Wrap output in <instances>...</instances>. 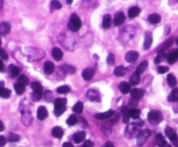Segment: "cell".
Returning <instances> with one entry per match:
<instances>
[{"label":"cell","instance_id":"cell-26","mask_svg":"<svg viewBox=\"0 0 178 147\" xmlns=\"http://www.w3.org/2000/svg\"><path fill=\"white\" fill-rule=\"evenodd\" d=\"M119 89L123 93V94H128L130 92V85L129 83H127L125 81H123L121 82L120 85H119Z\"/></svg>","mask_w":178,"mask_h":147},{"label":"cell","instance_id":"cell-59","mask_svg":"<svg viewBox=\"0 0 178 147\" xmlns=\"http://www.w3.org/2000/svg\"><path fill=\"white\" fill-rule=\"evenodd\" d=\"M66 3H67L68 5H71L72 4V0H67Z\"/></svg>","mask_w":178,"mask_h":147},{"label":"cell","instance_id":"cell-11","mask_svg":"<svg viewBox=\"0 0 178 147\" xmlns=\"http://www.w3.org/2000/svg\"><path fill=\"white\" fill-rule=\"evenodd\" d=\"M87 97H88L89 100H91V101H97V102L100 101L99 94L96 90H94V89H91V90H89L87 92Z\"/></svg>","mask_w":178,"mask_h":147},{"label":"cell","instance_id":"cell-36","mask_svg":"<svg viewBox=\"0 0 178 147\" xmlns=\"http://www.w3.org/2000/svg\"><path fill=\"white\" fill-rule=\"evenodd\" d=\"M67 103V100L65 98H58L54 100V104H55V107L58 106H65V105Z\"/></svg>","mask_w":178,"mask_h":147},{"label":"cell","instance_id":"cell-16","mask_svg":"<svg viewBox=\"0 0 178 147\" xmlns=\"http://www.w3.org/2000/svg\"><path fill=\"white\" fill-rule=\"evenodd\" d=\"M51 134L53 137L57 138H62L63 136V129L59 126H55L51 131Z\"/></svg>","mask_w":178,"mask_h":147},{"label":"cell","instance_id":"cell-63","mask_svg":"<svg viewBox=\"0 0 178 147\" xmlns=\"http://www.w3.org/2000/svg\"><path fill=\"white\" fill-rule=\"evenodd\" d=\"M177 147H178V146H177Z\"/></svg>","mask_w":178,"mask_h":147},{"label":"cell","instance_id":"cell-19","mask_svg":"<svg viewBox=\"0 0 178 147\" xmlns=\"http://www.w3.org/2000/svg\"><path fill=\"white\" fill-rule=\"evenodd\" d=\"M152 42H153V37L151 36L150 33H147L146 36H145V39H144V49H149L151 44H152Z\"/></svg>","mask_w":178,"mask_h":147},{"label":"cell","instance_id":"cell-32","mask_svg":"<svg viewBox=\"0 0 178 147\" xmlns=\"http://www.w3.org/2000/svg\"><path fill=\"white\" fill-rule=\"evenodd\" d=\"M140 114H141V113H140V110L136 109V108H131V109L129 110V114H130V117L131 119H139Z\"/></svg>","mask_w":178,"mask_h":147},{"label":"cell","instance_id":"cell-20","mask_svg":"<svg viewBox=\"0 0 178 147\" xmlns=\"http://www.w3.org/2000/svg\"><path fill=\"white\" fill-rule=\"evenodd\" d=\"M112 20H111V16L110 14H105L103 18V27L104 29H109L111 27Z\"/></svg>","mask_w":178,"mask_h":147},{"label":"cell","instance_id":"cell-23","mask_svg":"<svg viewBox=\"0 0 178 147\" xmlns=\"http://www.w3.org/2000/svg\"><path fill=\"white\" fill-rule=\"evenodd\" d=\"M114 75L115 76H117V77H123V76H124L126 75V70L125 68H124V67L122 66H117L115 68V70H114Z\"/></svg>","mask_w":178,"mask_h":147},{"label":"cell","instance_id":"cell-51","mask_svg":"<svg viewBox=\"0 0 178 147\" xmlns=\"http://www.w3.org/2000/svg\"><path fill=\"white\" fill-rule=\"evenodd\" d=\"M32 97H33L34 100L38 101V100H39L42 98V93H33L32 94Z\"/></svg>","mask_w":178,"mask_h":147},{"label":"cell","instance_id":"cell-6","mask_svg":"<svg viewBox=\"0 0 178 147\" xmlns=\"http://www.w3.org/2000/svg\"><path fill=\"white\" fill-rule=\"evenodd\" d=\"M125 21V15L123 12L119 11L117 13H115L114 19H113V24L115 26H120L124 23Z\"/></svg>","mask_w":178,"mask_h":147},{"label":"cell","instance_id":"cell-33","mask_svg":"<svg viewBox=\"0 0 178 147\" xmlns=\"http://www.w3.org/2000/svg\"><path fill=\"white\" fill-rule=\"evenodd\" d=\"M167 81H168V84L171 87H176V84H177V81H176V78L175 77L174 75L172 74H169L167 77Z\"/></svg>","mask_w":178,"mask_h":147},{"label":"cell","instance_id":"cell-54","mask_svg":"<svg viewBox=\"0 0 178 147\" xmlns=\"http://www.w3.org/2000/svg\"><path fill=\"white\" fill-rule=\"evenodd\" d=\"M173 111L175 112V113H178V101H176V102H174Z\"/></svg>","mask_w":178,"mask_h":147},{"label":"cell","instance_id":"cell-58","mask_svg":"<svg viewBox=\"0 0 178 147\" xmlns=\"http://www.w3.org/2000/svg\"><path fill=\"white\" fill-rule=\"evenodd\" d=\"M104 147H115V146H114V145H113L111 142H107L105 144Z\"/></svg>","mask_w":178,"mask_h":147},{"label":"cell","instance_id":"cell-10","mask_svg":"<svg viewBox=\"0 0 178 147\" xmlns=\"http://www.w3.org/2000/svg\"><path fill=\"white\" fill-rule=\"evenodd\" d=\"M114 111L113 110H110V111H107L105 113H102V114H98L95 115V118L96 119H100V120H103V119H110V118H112L114 116Z\"/></svg>","mask_w":178,"mask_h":147},{"label":"cell","instance_id":"cell-5","mask_svg":"<svg viewBox=\"0 0 178 147\" xmlns=\"http://www.w3.org/2000/svg\"><path fill=\"white\" fill-rule=\"evenodd\" d=\"M165 133H166V136L169 138V140L173 143L176 146H178V137L176 135V132L174 131L173 129L170 128V127H167L165 129Z\"/></svg>","mask_w":178,"mask_h":147},{"label":"cell","instance_id":"cell-52","mask_svg":"<svg viewBox=\"0 0 178 147\" xmlns=\"http://www.w3.org/2000/svg\"><path fill=\"white\" fill-rule=\"evenodd\" d=\"M7 143V139L4 136H0V147H4Z\"/></svg>","mask_w":178,"mask_h":147},{"label":"cell","instance_id":"cell-4","mask_svg":"<svg viewBox=\"0 0 178 147\" xmlns=\"http://www.w3.org/2000/svg\"><path fill=\"white\" fill-rule=\"evenodd\" d=\"M151 135V132L149 131V129H145L144 131H141L140 133L138 134L137 138H136V143L138 145H143L146 140L149 138V137Z\"/></svg>","mask_w":178,"mask_h":147},{"label":"cell","instance_id":"cell-17","mask_svg":"<svg viewBox=\"0 0 178 147\" xmlns=\"http://www.w3.org/2000/svg\"><path fill=\"white\" fill-rule=\"evenodd\" d=\"M122 114H123V122L124 124H129L130 117L129 114V108L127 106H123L122 108Z\"/></svg>","mask_w":178,"mask_h":147},{"label":"cell","instance_id":"cell-13","mask_svg":"<svg viewBox=\"0 0 178 147\" xmlns=\"http://www.w3.org/2000/svg\"><path fill=\"white\" fill-rule=\"evenodd\" d=\"M86 138V133L84 132H78V133H75L73 135V141L76 144H80L83 141H84V139Z\"/></svg>","mask_w":178,"mask_h":147},{"label":"cell","instance_id":"cell-42","mask_svg":"<svg viewBox=\"0 0 178 147\" xmlns=\"http://www.w3.org/2000/svg\"><path fill=\"white\" fill-rule=\"evenodd\" d=\"M65 110H66L65 106H58V107H55L54 114H55V115H57V116H61V115L65 112Z\"/></svg>","mask_w":178,"mask_h":147},{"label":"cell","instance_id":"cell-40","mask_svg":"<svg viewBox=\"0 0 178 147\" xmlns=\"http://www.w3.org/2000/svg\"><path fill=\"white\" fill-rule=\"evenodd\" d=\"M18 83H20V84H22V85H24V87L26 85H28L29 84V78L27 77V76L25 75H20L19 77H18Z\"/></svg>","mask_w":178,"mask_h":147},{"label":"cell","instance_id":"cell-27","mask_svg":"<svg viewBox=\"0 0 178 147\" xmlns=\"http://www.w3.org/2000/svg\"><path fill=\"white\" fill-rule=\"evenodd\" d=\"M140 80H141V77H140L139 74H137V73H134L132 75L130 76V83L131 85L136 86L137 85L138 83L140 82Z\"/></svg>","mask_w":178,"mask_h":147},{"label":"cell","instance_id":"cell-61","mask_svg":"<svg viewBox=\"0 0 178 147\" xmlns=\"http://www.w3.org/2000/svg\"><path fill=\"white\" fill-rule=\"evenodd\" d=\"M1 44H2V40H1V37H0V46H1Z\"/></svg>","mask_w":178,"mask_h":147},{"label":"cell","instance_id":"cell-7","mask_svg":"<svg viewBox=\"0 0 178 147\" xmlns=\"http://www.w3.org/2000/svg\"><path fill=\"white\" fill-rule=\"evenodd\" d=\"M167 61L169 64H174L178 61V48H175L168 53L167 56Z\"/></svg>","mask_w":178,"mask_h":147},{"label":"cell","instance_id":"cell-62","mask_svg":"<svg viewBox=\"0 0 178 147\" xmlns=\"http://www.w3.org/2000/svg\"><path fill=\"white\" fill-rule=\"evenodd\" d=\"M154 147H161V146H159L158 145H155V146H154Z\"/></svg>","mask_w":178,"mask_h":147},{"label":"cell","instance_id":"cell-25","mask_svg":"<svg viewBox=\"0 0 178 147\" xmlns=\"http://www.w3.org/2000/svg\"><path fill=\"white\" fill-rule=\"evenodd\" d=\"M140 12H141V10L138 7H136V6H134V7H132V8H130L129 10V17H130V18H135L136 17H137L138 15L140 14Z\"/></svg>","mask_w":178,"mask_h":147},{"label":"cell","instance_id":"cell-21","mask_svg":"<svg viewBox=\"0 0 178 147\" xmlns=\"http://www.w3.org/2000/svg\"><path fill=\"white\" fill-rule=\"evenodd\" d=\"M148 20H149V22L150 24H159L160 22H161V16L158 14H156V13H154V14H151L149 15V17H148Z\"/></svg>","mask_w":178,"mask_h":147},{"label":"cell","instance_id":"cell-57","mask_svg":"<svg viewBox=\"0 0 178 147\" xmlns=\"http://www.w3.org/2000/svg\"><path fill=\"white\" fill-rule=\"evenodd\" d=\"M4 130H5V126H4L3 122L0 120V133H1V132H3Z\"/></svg>","mask_w":178,"mask_h":147},{"label":"cell","instance_id":"cell-3","mask_svg":"<svg viewBox=\"0 0 178 147\" xmlns=\"http://www.w3.org/2000/svg\"><path fill=\"white\" fill-rule=\"evenodd\" d=\"M164 119V116L160 111H151L148 114V120L149 123L153 124V125H157L161 123Z\"/></svg>","mask_w":178,"mask_h":147},{"label":"cell","instance_id":"cell-35","mask_svg":"<svg viewBox=\"0 0 178 147\" xmlns=\"http://www.w3.org/2000/svg\"><path fill=\"white\" fill-rule=\"evenodd\" d=\"M11 95V91L10 89H7L5 87H1L0 88V96L4 99H8Z\"/></svg>","mask_w":178,"mask_h":147},{"label":"cell","instance_id":"cell-43","mask_svg":"<svg viewBox=\"0 0 178 147\" xmlns=\"http://www.w3.org/2000/svg\"><path fill=\"white\" fill-rule=\"evenodd\" d=\"M20 139V137L16 133H10L8 136V140L10 142H17Z\"/></svg>","mask_w":178,"mask_h":147},{"label":"cell","instance_id":"cell-30","mask_svg":"<svg viewBox=\"0 0 178 147\" xmlns=\"http://www.w3.org/2000/svg\"><path fill=\"white\" fill-rule=\"evenodd\" d=\"M61 70H63L65 74H70V75H72L76 72V68L74 67L71 66V65H63V66L61 67Z\"/></svg>","mask_w":178,"mask_h":147},{"label":"cell","instance_id":"cell-15","mask_svg":"<svg viewBox=\"0 0 178 147\" xmlns=\"http://www.w3.org/2000/svg\"><path fill=\"white\" fill-rule=\"evenodd\" d=\"M130 95L132 99H135V100H140L141 98H143V96L144 95V92L142 90V89H133V90L130 91Z\"/></svg>","mask_w":178,"mask_h":147},{"label":"cell","instance_id":"cell-22","mask_svg":"<svg viewBox=\"0 0 178 147\" xmlns=\"http://www.w3.org/2000/svg\"><path fill=\"white\" fill-rule=\"evenodd\" d=\"M54 64H53L51 62H46L44 63V65H43V70L44 72L47 74V75H51V74H52L53 71H54Z\"/></svg>","mask_w":178,"mask_h":147},{"label":"cell","instance_id":"cell-9","mask_svg":"<svg viewBox=\"0 0 178 147\" xmlns=\"http://www.w3.org/2000/svg\"><path fill=\"white\" fill-rule=\"evenodd\" d=\"M95 75V69L94 68H85L83 71L82 72L83 78L85 81H90L93 78V76Z\"/></svg>","mask_w":178,"mask_h":147},{"label":"cell","instance_id":"cell-49","mask_svg":"<svg viewBox=\"0 0 178 147\" xmlns=\"http://www.w3.org/2000/svg\"><path fill=\"white\" fill-rule=\"evenodd\" d=\"M107 63L109 65H113L115 63V56L113 54H110L107 57Z\"/></svg>","mask_w":178,"mask_h":147},{"label":"cell","instance_id":"cell-2","mask_svg":"<svg viewBox=\"0 0 178 147\" xmlns=\"http://www.w3.org/2000/svg\"><path fill=\"white\" fill-rule=\"evenodd\" d=\"M140 128L136 125L135 123L130 124L127 126V127L125 129V132H124V134H125L126 138H133L138 136V134L140 133Z\"/></svg>","mask_w":178,"mask_h":147},{"label":"cell","instance_id":"cell-34","mask_svg":"<svg viewBox=\"0 0 178 147\" xmlns=\"http://www.w3.org/2000/svg\"><path fill=\"white\" fill-rule=\"evenodd\" d=\"M165 58H166V54L164 53V51H159L157 56L155 58V63L156 64H159L160 62H163Z\"/></svg>","mask_w":178,"mask_h":147},{"label":"cell","instance_id":"cell-41","mask_svg":"<svg viewBox=\"0 0 178 147\" xmlns=\"http://www.w3.org/2000/svg\"><path fill=\"white\" fill-rule=\"evenodd\" d=\"M77 117L76 115H71L70 117H69V119H67V121H66V123L69 126H74V125H76L77 123Z\"/></svg>","mask_w":178,"mask_h":147},{"label":"cell","instance_id":"cell-53","mask_svg":"<svg viewBox=\"0 0 178 147\" xmlns=\"http://www.w3.org/2000/svg\"><path fill=\"white\" fill-rule=\"evenodd\" d=\"M94 146V144L91 140H86L85 142L83 143V147H93Z\"/></svg>","mask_w":178,"mask_h":147},{"label":"cell","instance_id":"cell-60","mask_svg":"<svg viewBox=\"0 0 178 147\" xmlns=\"http://www.w3.org/2000/svg\"><path fill=\"white\" fill-rule=\"evenodd\" d=\"M176 45H177V46H178V38H177V39H176Z\"/></svg>","mask_w":178,"mask_h":147},{"label":"cell","instance_id":"cell-14","mask_svg":"<svg viewBox=\"0 0 178 147\" xmlns=\"http://www.w3.org/2000/svg\"><path fill=\"white\" fill-rule=\"evenodd\" d=\"M37 115L39 120H43L48 117V111L44 106H39Z\"/></svg>","mask_w":178,"mask_h":147},{"label":"cell","instance_id":"cell-47","mask_svg":"<svg viewBox=\"0 0 178 147\" xmlns=\"http://www.w3.org/2000/svg\"><path fill=\"white\" fill-rule=\"evenodd\" d=\"M0 57H1V59L5 60V61H7V60L9 59V56H8V54H7L5 49H4V48H0Z\"/></svg>","mask_w":178,"mask_h":147},{"label":"cell","instance_id":"cell-46","mask_svg":"<svg viewBox=\"0 0 178 147\" xmlns=\"http://www.w3.org/2000/svg\"><path fill=\"white\" fill-rule=\"evenodd\" d=\"M172 43H173V38L168 39L166 43H164V44H163V47L161 48V50H160V51H164V49H165V48H168L169 46H171Z\"/></svg>","mask_w":178,"mask_h":147},{"label":"cell","instance_id":"cell-1","mask_svg":"<svg viewBox=\"0 0 178 147\" xmlns=\"http://www.w3.org/2000/svg\"><path fill=\"white\" fill-rule=\"evenodd\" d=\"M82 26V21L79 18V17L77 14H72L70 19V22L68 23V28L70 30H71L73 32L77 31Z\"/></svg>","mask_w":178,"mask_h":147},{"label":"cell","instance_id":"cell-55","mask_svg":"<svg viewBox=\"0 0 178 147\" xmlns=\"http://www.w3.org/2000/svg\"><path fill=\"white\" fill-rule=\"evenodd\" d=\"M4 70H5V65H4L3 60L0 58V72H3Z\"/></svg>","mask_w":178,"mask_h":147},{"label":"cell","instance_id":"cell-50","mask_svg":"<svg viewBox=\"0 0 178 147\" xmlns=\"http://www.w3.org/2000/svg\"><path fill=\"white\" fill-rule=\"evenodd\" d=\"M168 71V67H165V66H159L157 68V72H158L159 74H161V75H163V74H165L166 72Z\"/></svg>","mask_w":178,"mask_h":147},{"label":"cell","instance_id":"cell-28","mask_svg":"<svg viewBox=\"0 0 178 147\" xmlns=\"http://www.w3.org/2000/svg\"><path fill=\"white\" fill-rule=\"evenodd\" d=\"M168 100L169 102H176L178 101V88H174L170 95L168 96Z\"/></svg>","mask_w":178,"mask_h":147},{"label":"cell","instance_id":"cell-37","mask_svg":"<svg viewBox=\"0 0 178 147\" xmlns=\"http://www.w3.org/2000/svg\"><path fill=\"white\" fill-rule=\"evenodd\" d=\"M83 110V102H81V101L77 102V103L75 104V106H73V111L78 114H82Z\"/></svg>","mask_w":178,"mask_h":147},{"label":"cell","instance_id":"cell-8","mask_svg":"<svg viewBox=\"0 0 178 147\" xmlns=\"http://www.w3.org/2000/svg\"><path fill=\"white\" fill-rule=\"evenodd\" d=\"M139 57V54L136 51H134V50H131V51H129V52L126 54L125 56V60L126 62H129V63H133L135 62Z\"/></svg>","mask_w":178,"mask_h":147},{"label":"cell","instance_id":"cell-12","mask_svg":"<svg viewBox=\"0 0 178 147\" xmlns=\"http://www.w3.org/2000/svg\"><path fill=\"white\" fill-rule=\"evenodd\" d=\"M10 24L7 22L0 23V36H6L10 32Z\"/></svg>","mask_w":178,"mask_h":147},{"label":"cell","instance_id":"cell-39","mask_svg":"<svg viewBox=\"0 0 178 147\" xmlns=\"http://www.w3.org/2000/svg\"><path fill=\"white\" fill-rule=\"evenodd\" d=\"M10 74H11V76L14 78V77H17L19 75V68L17 66H14V65H10Z\"/></svg>","mask_w":178,"mask_h":147},{"label":"cell","instance_id":"cell-24","mask_svg":"<svg viewBox=\"0 0 178 147\" xmlns=\"http://www.w3.org/2000/svg\"><path fill=\"white\" fill-rule=\"evenodd\" d=\"M156 145H158L159 146L161 147H165L168 144V142L165 140V138H164V136L162 134H157L156 136Z\"/></svg>","mask_w":178,"mask_h":147},{"label":"cell","instance_id":"cell-31","mask_svg":"<svg viewBox=\"0 0 178 147\" xmlns=\"http://www.w3.org/2000/svg\"><path fill=\"white\" fill-rule=\"evenodd\" d=\"M31 88L34 91V93H42L43 91V87L38 81H33L31 83Z\"/></svg>","mask_w":178,"mask_h":147},{"label":"cell","instance_id":"cell-48","mask_svg":"<svg viewBox=\"0 0 178 147\" xmlns=\"http://www.w3.org/2000/svg\"><path fill=\"white\" fill-rule=\"evenodd\" d=\"M51 5V10H59L62 8V5H60V3L58 1H52Z\"/></svg>","mask_w":178,"mask_h":147},{"label":"cell","instance_id":"cell-38","mask_svg":"<svg viewBox=\"0 0 178 147\" xmlns=\"http://www.w3.org/2000/svg\"><path fill=\"white\" fill-rule=\"evenodd\" d=\"M14 88L15 91H16V93H17L18 95H22L24 91H25V87H24V85H22V84L18 83V82L17 84H15Z\"/></svg>","mask_w":178,"mask_h":147},{"label":"cell","instance_id":"cell-45","mask_svg":"<svg viewBox=\"0 0 178 147\" xmlns=\"http://www.w3.org/2000/svg\"><path fill=\"white\" fill-rule=\"evenodd\" d=\"M44 99L47 102H51L53 100V95L51 91H45L44 92Z\"/></svg>","mask_w":178,"mask_h":147},{"label":"cell","instance_id":"cell-56","mask_svg":"<svg viewBox=\"0 0 178 147\" xmlns=\"http://www.w3.org/2000/svg\"><path fill=\"white\" fill-rule=\"evenodd\" d=\"M63 147H74V145H73L71 143L65 142V143H63Z\"/></svg>","mask_w":178,"mask_h":147},{"label":"cell","instance_id":"cell-29","mask_svg":"<svg viewBox=\"0 0 178 147\" xmlns=\"http://www.w3.org/2000/svg\"><path fill=\"white\" fill-rule=\"evenodd\" d=\"M147 67H148V62H147V61L141 62L139 65L137 66V68H136V73H137V74H139V75L143 74V73L146 70Z\"/></svg>","mask_w":178,"mask_h":147},{"label":"cell","instance_id":"cell-44","mask_svg":"<svg viewBox=\"0 0 178 147\" xmlns=\"http://www.w3.org/2000/svg\"><path fill=\"white\" fill-rule=\"evenodd\" d=\"M70 91H71V88L68 86H62L57 89V92L58 94H67Z\"/></svg>","mask_w":178,"mask_h":147},{"label":"cell","instance_id":"cell-18","mask_svg":"<svg viewBox=\"0 0 178 147\" xmlns=\"http://www.w3.org/2000/svg\"><path fill=\"white\" fill-rule=\"evenodd\" d=\"M52 57L56 61H60L63 58V52L60 48H54L52 49Z\"/></svg>","mask_w":178,"mask_h":147}]
</instances>
